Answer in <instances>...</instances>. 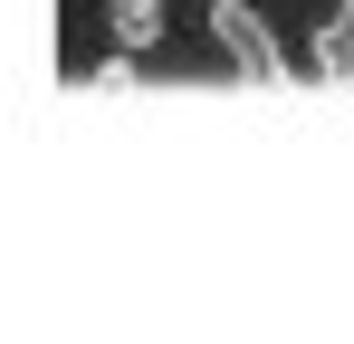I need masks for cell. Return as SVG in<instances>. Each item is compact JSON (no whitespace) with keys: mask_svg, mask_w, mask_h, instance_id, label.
Listing matches in <instances>:
<instances>
[{"mask_svg":"<svg viewBox=\"0 0 354 344\" xmlns=\"http://www.w3.org/2000/svg\"><path fill=\"white\" fill-rule=\"evenodd\" d=\"M211 39L230 48L239 77H259V86H297V57L278 48V29H268L249 0H211Z\"/></svg>","mask_w":354,"mask_h":344,"instance_id":"6da1fadb","label":"cell"},{"mask_svg":"<svg viewBox=\"0 0 354 344\" xmlns=\"http://www.w3.org/2000/svg\"><path fill=\"white\" fill-rule=\"evenodd\" d=\"M106 19H115V48H134V57L163 39V0H115Z\"/></svg>","mask_w":354,"mask_h":344,"instance_id":"3957f363","label":"cell"},{"mask_svg":"<svg viewBox=\"0 0 354 344\" xmlns=\"http://www.w3.org/2000/svg\"><path fill=\"white\" fill-rule=\"evenodd\" d=\"M326 86H354V0H335L326 19H316V57H306Z\"/></svg>","mask_w":354,"mask_h":344,"instance_id":"7a4b0ae2","label":"cell"},{"mask_svg":"<svg viewBox=\"0 0 354 344\" xmlns=\"http://www.w3.org/2000/svg\"><path fill=\"white\" fill-rule=\"evenodd\" d=\"M124 86H134V48H124V57H106V67H96V96H124Z\"/></svg>","mask_w":354,"mask_h":344,"instance_id":"277c9868","label":"cell"}]
</instances>
